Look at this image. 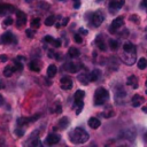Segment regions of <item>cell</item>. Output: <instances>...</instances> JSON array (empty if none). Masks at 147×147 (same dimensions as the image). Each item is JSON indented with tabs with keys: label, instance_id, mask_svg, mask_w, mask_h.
I'll return each instance as SVG.
<instances>
[{
	"label": "cell",
	"instance_id": "6da1fadb",
	"mask_svg": "<svg viewBox=\"0 0 147 147\" xmlns=\"http://www.w3.org/2000/svg\"><path fill=\"white\" fill-rule=\"evenodd\" d=\"M69 138H70V141L72 144H84L88 140L90 136L88 133L83 129V127H76L74 131L70 132L69 134Z\"/></svg>",
	"mask_w": 147,
	"mask_h": 147
},
{
	"label": "cell",
	"instance_id": "7a4b0ae2",
	"mask_svg": "<svg viewBox=\"0 0 147 147\" xmlns=\"http://www.w3.org/2000/svg\"><path fill=\"white\" fill-rule=\"evenodd\" d=\"M109 98V93H108V91L106 90V88H103V87H99L96 91H95V94H94V103L96 105V106H100V105H102L107 99Z\"/></svg>",
	"mask_w": 147,
	"mask_h": 147
},
{
	"label": "cell",
	"instance_id": "3957f363",
	"mask_svg": "<svg viewBox=\"0 0 147 147\" xmlns=\"http://www.w3.org/2000/svg\"><path fill=\"white\" fill-rule=\"evenodd\" d=\"M122 61H124V63H126L127 65H132L133 62L136 61V55H131V52H125V54L123 53V55L121 56Z\"/></svg>",
	"mask_w": 147,
	"mask_h": 147
},
{
	"label": "cell",
	"instance_id": "277c9868",
	"mask_svg": "<svg viewBox=\"0 0 147 147\" xmlns=\"http://www.w3.org/2000/svg\"><path fill=\"white\" fill-rule=\"evenodd\" d=\"M92 24L95 25V26H99L102 22H103V15L100 13V11H96V13H93L92 14Z\"/></svg>",
	"mask_w": 147,
	"mask_h": 147
},
{
	"label": "cell",
	"instance_id": "5b68a950",
	"mask_svg": "<svg viewBox=\"0 0 147 147\" xmlns=\"http://www.w3.org/2000/svg\"><path fill=\"white\" fill-rule=\"evenodd\" d=\"M124 0H111L110 3H109V8H110V11L114 13L116 10H118L123 5H124Z\"/></svg>",
	"mask_w": 147,
	"mask_h": 147
},
{
	"label": "cell",
	"instance_id": "8992f818",
	"mask_svg": "<svg viewBox=\"0 0 147 147\" xmlns=\"http://www.w3.org/2000/svg\"><path fill=\"white\" fill-rule=\"evenodd\" d=\"M60 83H61V87H62L63 90H70V88L72 87V80H71V78L68 77V76L62 77Z\"/></svg>",
	"mask_w": 147,
	"mask_h": 147
},
{
	"label": "cell",
	"instance_id": "52a82bcc",
	"mask_svg": "<svg viewBox=\"0 0 147 147\" xmlns=\"http://www.w3.org/2000/svg\"><path fill=\"white\" fill-rule=\"evenodd\" d=\"M123 24H124V20H123V17H117V18H115L114 21H113V23H111V25H110V32H114V29L116 30V29H119V28H122L123 26Z\"/></svg>",
	"mask_w": 147,
	"mask_h": 147
},
{
	"label": "cell",
	"instance_id": "ba28073f",
	"mask_svg": "<svg viewBox=\"0 0 147 147\" xmlns=\"http://www.w3.org/2000/svg\"><path fill=\"white\" fill-rule=\"evenodd\" d=\"M16 16H17V20H18L17 25H18V26H22V25L26 22V14L23 13V11H21V10H17V11H16Z\"/></svg>",
	"mask_w": 147,
	"mask_h": 147
},
{
	"label": "cell",
	"instance_id": "9c48e42d",
	"mask_svg": "<svg viewBox=\"0 0 147 147\" xmlns=\"http://www.w3.org/2000/svg\"><path fill=\"white\" fill-rule=\"evenodd\" d=\"M13 40H14V36H13V33L11 32H5L2 36H1V42H3V44H9V42H13Z\"/></svg>",
	"mask_w": 147,
	"mask_h": 147
},
{
	"label": "cell",
	"instance_id": "30bf717a",
	"mask_svg": "<svg viewBox=\"0 0 147 147\" xmlns=\"http://www.w3.org/2000/svg\"><path fill=\"white\" fill-rule=\"evenodd\" d=\"M59 141H60V137H59L57 134H54V133L48 134L47 138H46V142H47L48 145H55V144H57Z\"/></svg>",
	"mask_w": 147,
	"mask_h": 147
},
{
	"label": "cell",
	"instance_id": "8fae6325",
	"mask_svg": "<svg viewBox=\"0 0 147 147\" xmlns=\"http://www.w3.org/2000/svg\"><path fill=\"white\" fill-rule=\"evenodd\" d=\"M65 68H67V70H68V71H70V72L75 74V72H77V71L80 69V65H79V64H77V63H75V62H69V63H67Z\"/></svg>",
	"mask_w": 147,
	"mask_h": 147
},
{
	"label": "cell",
	"instance_id": "7c38bea8",
	"mask_svg": "<svg viewBox=\"0 0 147 147\" xmlns=\"http://www.w3.org/2000/svg\"><path fill=\"white\" fill-rule=\"evenodd\" d=\"M84 95H85V92H84L83 90H78V91L75 93V95H74V98H75V103H76V105L82 103V100H83Z\"/></svg>",
	"mask_w": 147,
	"mask_h": 147
},
{
	"label": "cell",
	"instance_id": "4fadbf2b",
	"mask_svg": "<svg viewBox=\"0 0 147 147\" xmlns=\"http://www.w3.org/2000/svg\"><path fill=\"white\" fill-rule=\"evenodd\" d=\"M144 102V98L139 94H134L132 98V106L133 107H139L141 103Z\"/></svg>",
	"mask_w": 147,
	"mask_h": 147
},
{
	"label": "cell",
	"instance_id": "5bb4252c",
	"mask_svg": "<svg viewBox=\"0 0 147 147\" xmlns=\"http://www.w3.org/2000/svg\"><path fill=\"white\" fill-rule=\"evenodd\" d=\"M100 125H101L100 119H98V118H95V117H91V118L88 119V126H90L91 129H98Z\"/></svg>",
	"mask_w": 147,
	"mask_h": 147
},
{
	"label": "cell",
	"instance_id": "9a60e30c",
	"mask_svg": "<svg viewBox=\"0 0 147 147\" xmlns=\"http://www.w3.org/2000/svg\"><path fill=\"white\" fill-rule=\"evenodd\" d=\"M95 42H96V46H98L101 51H106V42L103 41L101 34H99V36L95 38Z\"/></svg>",
	"mask_w": 147,
	"mask_h": 147
},
{
	"label": "cell",
	"instance_id": "2e32d148",
	"mask_svg": "<svg viewBox=\"0 0 147 147\" xmlns=\"http://www.w3.org/2000/svg\"><path fill=\"white\" fill-rule=\"evenodd\" d=\"M100 74H101V71H100L99 69L93 70V71L88 75V80H91V82H95V80H98L99 77H100Z\"/></svg>",
	"mask_w": 147,
	"mask_h": 147
},
{
	"label": "cell",
	"instance_id": "e0dca14e",
	"mask_svg": "<svg viewBox=\"0 0 147 147\" xmlns=\"http://www.w3.org/2000/svg\"><path fill=\"white\" fill-rule=\"evenodd\" d=\"M56 72H57V69H56V67H55L54 64H51V65L47 68V76H48L49 78H53V77L56 75Z\"/></svg>",
	"mask_w": 147,
	"mask_h": 147
},
{
	"label": "cell",
	"instance_id": "ac0fdd59",
	"mask_svg": "<svg viewBox=\"0 0 147 147\" xmlns=\"http://www.w3.org/2000/svg\"><path fill=\"white\" fill-rule=\"evenodd\" d=\"M15 70H16V69H15L14 65H8V67H6V68L3 69V75H5L6 77H10V76L14 74Z\"/></svg>",
	"mask_w": 147,
	"mask_h": 147
},
{
	"label": "cell",
	"instance_id": "d6986e66",
	"mask_svg": "<svg viewBox=\"0 0 147 147\" xmlns=\"http://www.w3.org/2000/svg\"><path fill=\"white\" fill-rule=\"evenodd\" d=\"M29 68H30V70L36 71V72H38V71L40 70V67H39V64H38L37 61H32V62H30V63H29Z\"/></svg>",
	"mask_w": 147,
	"mask_h": 147
},
{
	"label": "cell",
	"instance_id": "ffe728a7",
	"mask_svg": "<svg viewBox=\"0 0 147 147\" xmlns=\"http://www.w3.org/2000/svg\"><path fill=\"white\" fill-rule=\"evenodd\" d=\"M146 67H147V60H146L145 57L139 59V60H138V68H139L140 70H144Z\"/></svg>",
	"mask_w": 147,
	"mask_h": 147
},
{
	"label": "cell",
	"instance_id": "44dd1931",
	"mask_svg": "<svg viewBox=\"0 0 147 147\" xmlns=\"http://www.w3.org/2000/svg\"><path fill=\"white\" fill-rule=\"evenodd\" d=\"M68 54H69V56H71V57H77V56H79V51H78L77 48H75V47H70Z\"/></svg>",
	"mask_w": 147,
	"mask_h": 147
},
{
	"label": "cell",
	"instance_id": "7402d4cb",
	"mask_svg": "<svg viewBox=\"0 0 147 147\" xmlns=\"http://www.w3.org/2000/svg\"><path fill=\"white\" fill-rule=\"evenodd\" d=\"M55 23V16L54 15H51V16H48L46 20H45V24L47 25V26H51V25H53Z\"/></svg>",
	"mask_w": 147,
	"mask_h": 147
},
{
	"label": "cell",
	"instance_id": "603a6c76",
	"mask_svg": "<svg viewBox=\"0 0 147 147\" xmlns=\"http://www.w3.org/2000/svg\"><path fill=\"white\" fill-rule=\"evenodd\" d=\"M123 51L124 52H134V46L131 42H126L123 46Z\"/></svg>",
	"mask_w": 147,
	"mask_h": 147
},
{
	"label": "cell",
	"instance_id": "cb8c5ba5",
	"mask_svg": "<svg viewBox=\"0 0 147 147\" xmlns=\"http://www.w3.org/2000/svg\"><path fill=\"white\" fill-rule=\"evenodd\" d=\"M67 125H68V118H67V117L61 118V119H60V122H59V126H60L61 129H65V127H67Z\"/></svg>",
	"mask_w": 147,
	"mask_h": 147
},
{
	"label": "cell",
	"instance_id": "d4e9b609",
	"mask_svg": "<svg viewBox=\"0 0 147 147\" xmlns=\"http://www.w3.org/2000/svg\"><path fill=\"white\" fill-rule=\"evenodd\" d=\"M39 24H40V20L38 17H36V18H33L31 21V28H38Z\"/></svg>",
	"mask_w": 147,
	"mask_h": 147
},
{
	"label": "cell",
	"instance_id": "484cf974",
	"mask_svg": "<svg viewBox=\"0 0 147 147\" xmlns=\"http://www.w3.org/2000/svg\"><path fill=\"white\" fill-rule=\"evenodd\" d=\"M109 46H110L111 49H117L118 42H117L116 40H114V39H110V40H109Z\"/></svg>",
	"mask_w": 147,
	"mask_h": 147
},
{
	"label": "cell",
	"instance_id": "4316f807",
	"mask_svg": "<svg viewBox=\"0 0 147 147\" xmlns=\"http://www.w3.org/2000/svg\"><path fill=\"white\" fill-rule=\"evenodd\" d=\"M114 115H115V113H114L113 110L105 111V113H102V114H101V116H102V117H106V118H109V117H111V116H114Z\"/></svg>",
	"mask_w": 147,
	"mask_h": 147
},
{
	"label": "cell",
	"instance_id": "83f0119b",
	"mask_svg": "<svg viewBox=\"0 0 147 147\" xmlns=\"http://www.w3.org/2000/svg\"><path fill=\"white\" fill-rule=\"evenodd\" d=\"M14 67H15L16 70H22V69H23V63H21V62H18L17 60H15V61H14Z\"/></svg>",
	"mask_w": 147,
	"mask_h": 147
},
{
	"label": "cell",
	"instance_id": "f1b7e54d",
	"mask_svg": "<svg viewBox=\"0 0 147 147\" xmlns=\"http://www.w3.org/2000/svg\"><path fill=\"white\" fill-rule=\"evenodd\" d=\"M30 122V118H18V121H17V124L18 125H23V124H26V123H29Z\"/></svg>",
	"mask_w": 147,
	"mask_h": 147
},
{
	"label": "cell",
	"instance_id": "f546056e",
	"mask_svg": "<svg viewBox=\"0 0 147 147\" xmlns=\"http://www.w3.org/2000/svg\"><path fill=\"white\" fill-rule=\"evenodd\" d=\"M11 6L9 5H5V3H0V13H5L7 11V8H10Z\"/></svg>",
	"mask_w": 147,
	"mask_h": 147
},
{
	"label": "cell",
	"instance_id": "4dcf8cb0",
	"mask_svg": "<svg viewBox=\"0 0 147 147\" xmlns=\"http://www.w3.org/2000/svg\"><path fill=\"white\" fill-rule=\"evenodd\" d=\"M133 83H137V78L134 77V76H131V77H129V79H127V85H133Z\"/></svg>",
	"mask_w": 147,
	"mask_h": 147
},
{
	"label": "cell",
	"instance_id": "1f68e13d",
	"mask_svg": "<svg viewBox=\"0 0 147 147\" xmlns=\"http://www.w3.org/2000/svg\"><path fill=\"white\" fill-rule=\"evenodd\" d=\"M13 23H14V20L10 18V17H7V18L5 20V22H3L5 25H10V24H13Z\"/></svg>",
	"mask_w": 147,
	"mask_h": 147
},
{
	"label": "cell",
	"instance_id": "d6a6232c",
	"mask_svg": "<svg viewBox=\"0 0 147 147\" xmlns=\"http://www.w3.org/2000/svg\"><path fill=\"white\" fill-rule=\"evenodd\" d=\"M45 41H46V42L52 44V42L54 41V38H53L52 36H46V37H45Z\"/></svg>",
	"mask_w": 147,
	"mask_h": 147
},
{
	"label": "cell",
	"instance_id": "836d02e7",
	"mask_svg": "<svg viewBox=\"0 0 147 147\" xmlns=\"http://www.w3.org/2000/svg\"><path fill=\"white\" fill-rule=\"evenodd\" d=\"M52 44H53L54 47H60V46H61V41H60L59 39H54V41H53Z\"/></svg>",
	"mask_w": 147,
	"mask_h": 147
},
{
	"label": "cell",
	"instance_id": "e575fe53",
	"mask_svg": "<svg viewBox=\"0 0 147 147\" xmlns=\"http://www.w3.org/2000/svg\"><path fill=\"white\" fill-rule=\"evenodd\" d=\"M74 39H75V41H76V42H78V44H80V42H82V37H80L79 34H75Z\"/></svg>",
	"mask_w": 147,
	"mask_h": 147
},
{
	"label": "cell",
	"instance_id": "d590c367",
	"mask_svg": "<svg viewBox=\"0 0 147 147\" xmlns=\"http://www.w3.org/2000/svg\"><path fill=\"white\" fill-rule=\"evenodd\" d=\"M25 33H26V36H28L29 38H32V36H33V32H32L30 29H28V30L25 31Z\"/></svg>",
	"mask_w": 147,
	"mask_h": 147
},
{
	"label": "cell",
	"instance_id": "8d00e7d4",
	"mask_svg": "<svg viewBox=\"0 0 147 147\" xmlns=\"http://www.w3.org/2000/svg\"><path fill=\"white\" fill-rule=\"evenodd\" d=\"M8 60V57H7V55H5V54H2V55H0V61L1 62H6Z\"/></svg>",
	"mask_w": 147,
	"mask_h": 147
},
{
	"label": "cell",
	"instance_id": "74e56055",
	"mask_svg": "<svg viewBox=\"0 0 147 147\" xmlns=\"http://www.w3.org/2000/svg\"><path fill=\"white\" fill-rule=\"evenodd\" d=\"M15 132H16L17 136H23V134H24V131H22V130H20V129H16Z\"/></svg>",
	"mask_w": 147,
	"mask_h": 147
},
{
	"label": "cell",
	"instance_id": "f35d334b",
	"mask_svg": "<svg viewBox=\"0 0 147 147\" xmlns=\"http://www.w3.org/2000/svg\"><path fill=\"white\" fill-rule=\"evenodd\" d=\"M61 109H62V108H61V105L57 103V105H56V108H55V113H61Z\"/></svg>",
	"mask_w": 147,
	"mask_h": 147
},
{
	"label": "cell",
	"instance_id": "ab89813d",
	"mask_svg": "<svg viewBox=\"0 0 147 147\" xmlns=\"http://www.w3.org/2000/svg\"><path fill=\"white\" fill-rule=\"evenodd\" d=\"M80 6V2H79V0H76L75 1V3H74V8H78Z\"/></svg>",
	"mask_w": 147,
	"mask_h": 147
},
{
	"label": "cell",
	"instance_id": "60d3db41",
	"mask_svg": "<svg viewBox=\"0 0 147 147\" xmlns=\"http://www.w3.org/2000/svg\"><path fill=\"white\" fill-rule=\"evenodd\" d=\"M3 105V98H2V95L0 94V107Z\"/></svg>",
	"mask_w": 147,
	"mask_h": 147
},
{
	"label": "cell",
	"instance_id": "b9f144b4",
	"mask_svg": "<svg viewBox=\"0 0 147 147\" xmlns=\"http://www.w3.org/2000/svg\"><path fill=\"white\" fill-rule=\"evenodd\" d=\"M79 31H80L83 34H86V33H87V31H86V30H84V29H79Z\"/></svg>",
	"mask_w": 147,
	"mask_h": 147
},
{
	"label": "cell",
	"instance_id": "7bdbcfd3",
	"mask_svg": "<svg viewBox=\"0 0 147 147\" xmlns=\"http://www.w3.org/2000/svg\"><path fill=\"white\" fill-rule=\"evenodd\" d=\"M68 20H69V18H64V21H63L62 25H67V23H68Z\"/></svg>",
	"mask_w": 147,
	"mask_h": 147
},
{
	"label": "cell",
	"instance_id": "ee69618b",
	"mask_svg": "<svg viewBox=\"0 0 147 147\" xmlns=\"http://www.w3.org/2000/svg\"><path fill=\"white\" fill-rule=\"evenodd\" d=\"M32 145H36V146H40L41 144H40L39 141H34V142H32Z\"/></svg>",
	"mask_w": 147,
	"mask_h": 147
},
{
	"label": "cell",
	"instance_id": "f6af8a7d",
	"mask_svg": "<svg viewBox=\"0 0 147 147\" xmlns=\"http://www.w3.org/2000/svg\"><path fill=\"white\" fill-rule=\"evenodd\" d=\"M142 5H144V7L147 8V0H142Z\"/></svg>",
	"mask_w": 147,
	"mask_h": 147
},
{
	"label": "cell",
	"instance_id": "bcb514c9",
	"mask_svg": "<svg viewBox=\"0 0 147 147\" xmlns=\"http://www.w3.org/2000/svg\"><path fill=\"white\" fill-rule=\"evenodd\" d=\"M3 87V84H1V82H0V88H2Z\"/></svg>",
	"mask_w": 147,
	"mask_h": 147
},
{
	"label": "cell",
	"instance_id": "7dc6e473",
	"mask_svg": "<svg viewBox=\"0 0 147 147\" xmlns=\"http://www.w3.org/2000/svg\"><path fill=\"white\" fill-rule=\"evenodd\" d=\"M145 138H146V140H147V132H146V134H145Z\"/></svg>",
	"mask_w": 147,
	"mask_h": 147
},
{
	"label": "cell",
	"instance_id": "c3c4849f",
	"mask_svg": "<svg viewBox=\"0 0 147 147\" xmlns=\"http://www.w3.org/2000/svg\"><path fill=\"white\" fill-rule=\"evenodd\" d=\"M72 1H76V0H72Z\"/></svg>",
	"mask_w": 147,
	"mask_h": 147
},
{
	"label": "cell",
	"instance_id": "681fc988",
	"mask_svg": "<svg viewBox=\"0 0 147 147\" xmlns=\"http://www.w3.org/2000/svg\"><path fill=\"white\" fill-rule=\"evenodd\" d=\"M146 30H147V28H146Z\"/></svg>",
	"mask_w": 147,
	"mask_h": 147
},
{
	"label": "cell",
	"instance_id": "f907efd6",
	"mask_svg": "<svg viewBox=\"0 0 147 147\" xmlns=\"http://www.w3.org/2000/svg\"><path fill=\"white\" fill-rule=\"evenodd\" d=\"M146 38H147V36H146Z\"/></svg>",
	"mask_w": 147,
	"mask_h": 147
}]
</instances>
